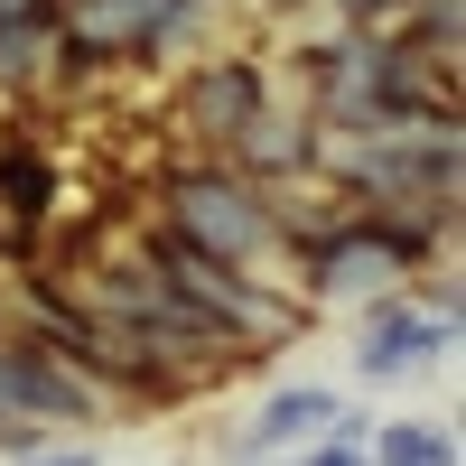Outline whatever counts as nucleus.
<instances>
[{
	"label": "nucleus",
	"instance_id": "obj_1",
	"mask_svg": "<svg viewBox=\"0 0 466 466\" xmlns=\"http://www.w3.org/2000/svg\"><path fill=\"white\" fill-rule=\"evenodd\" d=\"M140 224H159V233H177V243L233 261V270H252V280H270V289H299V252L280 233L270 187L243 177L233 159H215V149H187V159H168L159 177H149V215Z\"/></svg>",
	"mask_w": 466,
	"mask_h": 466
},
{
	"label": "nucleus",
	"instance_id": "obj_2",
	"mask_svg": "<svg viewBox=\"0 0 466 466\" xmlns=\"http://www.w3.org/2000/svg\"><path fill=\"white\" fill-rule=\"evenodd\" d=\"M457 252V206H336L299 243V299L318 308H364L382 289H410L420 261Z\"/></svg>",
	"mask_w": 466,
	"mask_h": 466
},
{
	"label": "nucleus",
	"instance_id": "obj_3",
	"mask_svg": "<svg viewBox=\"0 0 466 466\" xmlns=\"http://www.w3.org/2000/svg\"><path fill=\"white\" fill-rule=\"evenodd\" d=\"M457 112H410V122H373V131H318V177L345 206H457L466 187V149H457Z\"/></svg>",
	"mask_w": 466,
	"mask_h": 466
},
{
	"label": "nucleus",
	"instance_id": "obj_4",
	"mask_svg": "<svg viewBox=\"0 0 466 466\" xmlns=\"http://www.w3.org/2000/svg\"><path fill=\"white\" fill-rule=\"evenodd\" d=\"M56 19H66L75 75H94V66L112 75V66H159L177 47H197L215 0H56Z\"/></svg>",
	"mask_w": 466,
	"mask_h": 466
},
{
	"label": "nucleus",
	"instance_id": "obj_5",
	"mask_svg": "<svg viewBox=\"0 0 466 466\" xmlns=\"http://www.w3.org/2000/svg\"><path fill=\"white\" fill-rule=\"evenodd\" d=\"M270 94H280V66H270V56H252V47H206L197 66L177 75V94H168V131H177L187 149H224Z\"/></svg>",
	"mask_w": 466,
	"mask_h": 466
},
{
	"label": "nucleus",
	"instance_id": "obj_6",
	"mask_svg": "<svg viewBox=\"0 0 466 466\" xmlns=\"http://www.w3.org/2000/svg\"><path fill=\"white\" fill-rule=\"evenodd\" d=\"M0 410L37 420V430H94V420H112V392H103L94 373H75L56 345L0 327Z\"/></svg>",
	"mask_w": 466,
	"mask_h": 466
},
{
	"label": "nucleus",
	"instance_id": "obj_7",
	"mask_svg": "<svg viewBox=\"0 0 466 466\" xmlns=\"http://www.w3.org/2000/svg\"><path fill=\"white\" fill-rule=\"evenodd\" d=\"M457 355V318L420 308L410 289H382L355 308V382L382 392V382H410V373H439Z\"/></svg>",
	"mask_w": 466,
	"mask_h": 466
},
{
	"label": "nucleus",
	"instance_id": "obj_8",
	"mask_svg": "<svg viewBox=\"0 0 466 466\" xmlns=\"http://www.w3.org/2000/svg\"><path fill=\"white\" fill-rule=\"evenodd\" d=\"M215 159H233L243 177H261V187H289V177H318V122H308V112L289 103V94H270L261 112L243 131H233Z\"/></svg>",
	"mask_w": 466,
	"mask_h": 466
},
{
	"label": "nucleus",
	"instance_id": "obj_9",
	"mask_svg": "<svg viewBox=\"0 0 466 466\" xmlns=\"http://www.w3.org/2000/svg\"><path fill=\"white\" fill-rule=\"evenodd\" d=\"M56 85H75L66 19L56 10H10V19H0V103H37Z\"/></svg>",
	"mask_w": 466,
	"mask_h": 466
},
{
	"label": "nucleus",
	"instance_id": "obj_10",
	"mask_svg": "<svg viewBox=\"0 0 466 466\" xmlns=\"http://www.w3.org/2000/svg\"><path fill=\"white\" fill-rule=\"evenodd\" d=\"M336 382H280V392H261L252 420H243V439H233L224 457H289L308 439H327V420H336Z\"/></svg>",
	"mask_w": 466,
	"mask_h": 466
},
{
	"label": "nucleus",
	"instance_id": "obj_11",
	"mask_svg": "<svg viewBox=\"0 0 466 466\" xmlns=\"http://www.w3.org/2000/svg\"><path fill=\"white\" fill-rule=\"evenodd\" d=\"M0 224L19 233L28 261H37V243H47V224H56V159H47L28 131L0 140Z\"/></svg>",
	"mask_w": 466,
	"mask_h": 466
},
{
	"label": "nucleus",
	"instance_id": "obj_12",
	"mask_svg": "<svg viewBox=\"0 0 466 466\" xmlns=\"http://www.w3.org/2000/svg\"><path fill=\"white\" fill-rule=\"evenodd\" d=\"M364 457L373 466H457V430L448 420H373Z\"/></svg>",
	"mask_w": 466,
	"mask_h": 466
},
{
	"label": "nucleus",
	"instance_id": "obj_13",
	"mask_svg": "<svg viewBox=\"0 0 466 466\" xmlns=\"http://www.w3.org/2000/svg\"><path fill=\"white\" fill-rule=\"evenodd\" d=\"M289 466H373L355 439H308V448H289Z\"/></svg>",
	"mask_w": 466,
	"mask_h": 466
},
{
	"label": "nucleus",
	"instance_id": "obj_14",
	"mask_svg": "<svg viewBox=\"0 0 466 466\" xmlns=\"http://www.w3.org/2000/svg\"><path fill=\"white\" fill-rule=\"evenodd\" d=\"M10 466H103V448H85V439H47V448H28V457H10Z\"/></svg>",
	"mask_w": 466,
	"mask_h": 466
}]
</instances>
